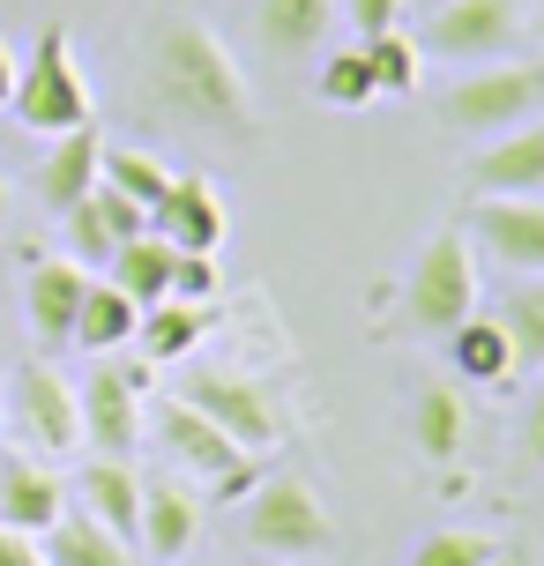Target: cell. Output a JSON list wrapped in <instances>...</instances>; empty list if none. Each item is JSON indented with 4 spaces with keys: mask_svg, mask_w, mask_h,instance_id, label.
Masks as SVG:
<instances>
[{
    "mask_svg": "<svg viewBox=\"0 0 544 566\" xmlns=\"http://www.w3.org/2000/svg\"><path fill=\"white\" fill-rule=\"evenodd\" d=\"M143 75L149 97L172 119H195V127H231L247 135L254 127V97H247V75L239 60L224 53V38L195 15H157L143 45Z\"/></svg>",
    "mask_w": 544,
    "mask_h": 566,
    "instance_id": "cell-1",
    "label": "cell"
},
{
    "mask_svg": "<svg viewBox=\"0 0 544 566\" xmlns=\"http://www.w3.org/2000/svg\"><path fill=\"white\" fill-rule=\"evenodd\" d=\"M470 313H478V239L470 231H432L410 261V283H402V336L440 343Z\"/></svg>",
    "mask_w": 544,
    "mask_h": 566,
    "instance_id": "cell-2",
    "label": "cell"
},
{
    "mask_svg": "<svg viewBox=\"0 0 544 566\" xmlns=\"http://www.w3.org/2000/svg\"><path fill=\"white\" fill-rule=\"evenodd\" d=\"M8 113L23 119L30 135H67V127H83V119H90V75L75 67V53H67V30H60V23L38 30L30 60L15 67Z\"/></svg>",
    "mask_w": 544,
    "mask_h": 566,
    "instance_id": "cell-3",
    "label": "cell"
},
{
    "mask_svg": "<svg viewBox=\"0 0 544 566\" xmlns=\"http://www.w3.org/2000/svg\"><path fill=\"white\" fill-rule=\"evenodd\" d=\"M544 113V67L530 60H478L448 97H440V119L456 135H500V127H522V119Z\"/></svg>",
    "mask_w": 544,
    "mask_h": 566,
    "instance_id": "cell-4",
    "label": "cell"
},
{
    "mask_svg": "<svg viewBox=\"0 0 544 566\" xmlns=\"http://www.w3.org/2000/svg\"><path fill=\"white\" fill-rule=\"evenodd\" d=\"M247 544L269 559H328L336 522H328V507L306 478H269L247 492Z\"/></svg>",
    "mask_w": 544,
    "mask_h": 566,
    "instance_id": "cell-5",
    "label": "cell"
},
{
    "mask_svg": "<svg viewBox=\"0 0 544 566\" xmlns=\"http://www.w3.org/2000/svg\"><path fill=\"white\" fill-rule=\"evenodd\" d=\"M0 396H8V424H15V440L30 454H67L83 448V402H75V380L45 358H30L15 366V380H0Z\"/></svg>",
    "mask_w": 544,
    "mask_h": 566,
    "instance_id": "cell-6",
    "label": "cell"
},
{
    "mask_svg": "<svg viewBox=\"0 0 544 566\" xmlns=\"http://www.w3.org/2000/svg\"><path fill=\"white\" fill-rule=\"evenodd\" d=\"M157 440H165V448H172V462H179V470H195L201 484H217V492H254L247 448H239L217 418H201L187 396H165V402H157Z\"/></svg>",
    "mask_w": 544,
    "mask_h": 566,
    "instance_id": "cell-7",
    "label": "cell"
},
{
    "mask_svg": "<svg viewBox=\"0 0 544 566\" xmlns=\"http://www.w3.org/2000/svg\"><path fill=\"white\" fill-rule=\"evenodd\" d=\"M179 396L195 402L201 418L224 424L247 454H269L276 440H284V418H276L269 388H261V380H247V373H209V366H201V373H187V388H179Z\"/></svg>",
    "mask_w": 544,
    "mask_h": 566,
    "instance_id": "cell-8",
    "label": "cell"
},
{
    "mask_svg": "<svg viewBox=\"0 0 544 566\" xmlns=\"http://www.w3.org/2000/svg\"><path fill=\"white\" fill-rule=\"evenodd\" d=\"M75 402H83V440L97 454L127 462L143 448V366H113V350H105V366L75 388Z\"/></svg>",
    "mask_w": 544,
    "mask_h": 566,
    "instance_id": "cell-9",
    "label": "cell"
},
{
    "mask_svg": "<svg viewBox=\"0 0 544 566\" xmlns=\"http://www.w3.org/2000/svg\"><path fill=\"white\" fill-rule=\"evenodd\" d=\"M470 239H478L500 269L544 276V195H478Z\"/></svg>",
    "mask_w": 544,
    "mask_h": 566,
    "instance_id": "cell-10",
    "label": "cell"
},
{
    "mask_svg": "<svg viewBox=\"0 0 544 566\" xmlns=\"http://www.w3.org/2000/svg\"><path fill=\"white\" fill-rule=\"evenodd\" d=\"M522 38V8L515 0H448L432 15V53L440 60H508V45Z\"/></svg>",
    "mask_w": 544,
    "mask_h": 566,
    "instance_id": "cell-11",
    "label": "cell"
},
{
    "mask_svg": "<svg viewBox=\"0 0 544 566\" xmlns=\"http://www.w3.org/2000/svg\"><path fill=\"white\" fill-rule=\"evenodd\" d=\"M60 224H67V247H75V261H83V269H105L119 239L149 231V209H143V201H127L119 187H105V179H97V187H90L75 209H60Z\"/></svg>",
    "mask_w": 544,
    "mask_h": 566,
    "instance_id": "cell-12",
    "label": "cell"
},
{
    "mask_svg": "<svg viewBox=\"0 0 544 566\" xmlns=\"http://www.w3.org/2000/svg\"><path fill=\"white\" fill-rule=\"evenodd\" d=\"M485 142L492 149L470 157V195H544V113Z\"/></svg>",
    "mask_w": 544,
    "mask_h": 566,
    "instance_id": "cell-13",
    "label": "cell"
},
{
    "mask_svg": "<svg viewBox=\"0 0 544 566\" xmlns=\"http://www.w3.org/2000/svg\"><path fill=\"white\" fill-rule=\"evenodd\" d=\"M149 231H165L179 254H217V247H224V231H231L224 195H217L209 179H172L165 201L149 209Z\"/></svg>",
    "mask_w": 544,
    "mask_h": 566,
    "instance_id": "cell-14",
    "label": "cell"
},
{
    "mask_svg": "<svg viewBox=\"0 0 544 566\" xmlns=\"http://www.w3.org/2000/svg\"><path fill=\"white\" fill-rule=\"evenodd\" d=\"M67 507V484L53 478V462L45 454H8L0 462V522L8 530H30V537H45Z\"/></svg>",
    "mask_w": 544,
    "mask_h": 566,
    "instance_id": "cell-15",
    "label": "cell"
},
{
    "mask_svg": "<svg viewBox=\"0 0 544 566\" xmlns=\"http://www.w3.org/2000/svg\"><path fill=\"white\" fill-rule=\"evenodd\" d=\"M83 291H90L83 261H38V269H30L23 276V313H30V328H38V343H67L75 336Z\"/></svg>",
    "mask_w": 544,
    "mask_h": 566,
    "instance_id": "cell-16",
    "label": "cell"
},
{
    "mask_svg": "<svg viewBox=\"0 0 544 566\" xmlns=\"http://www.w3.org/2000/svg\"><path fill=\"white\" fill-rule=\"evenodd\" d=\"M195 537H201V500L195 492L172 484V478L143 484V530H135V544H149V559H165V566L187 559Z\"/></svg>",
    "mask_w": 544,
    "mask_h": 566,
    "instance_id": "cell-17",
    "label": "cell"
},
{
    "mask_svg": "<svg viewBox=\"0 0 544 566\" xmlns=\"http://www.w3.org/2000/svg\"><path fill=\"white\" fill-rule=\"evenodd\" d=\"M448 358H456V373L462 380H478V388H508L515 380V336H508V321L500 313H470V321H456L448 328Z\"/></svg>",
    "mask_w": 544,
    "mask_h": 566,
    "instance_id": "cell-18",
    "label": "cell"
},
{
    "mask_svg": "<svg viewBox=\"0 0 544 566\" xmlns=\"http://www.w3.org/2000/svg\"><path fill=\"white\" fill-rule=\"evenodd\" d=\"M97 157H105V135L97 127H67V135H53V157L38 165V195H45V209H75V201L97 187Z\"/></svg>",
    "mask_w": 544,
    "mask_h": 566,
    "instance_id": "cell-19",
    "label": "cell"
},
{
    "mask_svg": "<svg viewBox=\"0 0 544 566\" xmlns=\"http://www.w3.org/2000/svg\"><path fill=\"white\" fill-rule=\"evenodd\" d=\"M172 261H179V247L165 239V231H135V239H119L113 247V283L135 298V306H157V298H172Z\"/></svg>",
    "mask_w": 544,
    "mask_h": 566,
    "instance_id": "cell-20",
    "label": "cell"
},
{
    "mask_svg": "<svg viewBox=\"0 0 544 566\" xmlns=\"http://www.w3.org/2000/svg\"><path fill=\"white\" fill-rule=\"evenodd\" d=\"M83 514H97L113 537L135 544V530H143V478H135L119 454H97L83 470Z\"/></svg>",
    "mask_w": 544,
    "mask_h": 566,
    "instance_id": "cell-21",
    "label": "cell"
},
{
    "mask_svg": "<svg viewBox=\"0 0 544 566\" xmlns=\"http://www.w3.org/2000/svg\"><path fill=\"white\" fill-rule=\"evenodd\" d=\"M328 23H336V0H261V45L276 60H306L321 53V38H328Z\"/></svg>",
    "mask_w": 544,
    "mask_h": 566,
    "instance_id": "cell-22",
    "label": "cell"
},
{
    "mask_svg": "<svg viewBox=\"0 0 544 566\" xmlns=\"http://www.w3.org/2000/svg\"><path fill=\"white\" fill-rule=\"evenodd\" d=\"M45 566H127V537H113L97 514L83 507H60V522L45 530Z\"/></svg>",
    "mask_w": 544,
    "mask_h": 566,
    "instance_id": "cell-23",
    "label": "cell"
},
{
    "mask_svg": "<svg viewBox=\"0 0 544 566\" xmlns=\"http://www.w3.org/2000/svg\"><path fill=\"white\" fill-rule=\"evenodd\" d=\"M201 328H209V313H201L195 298H157V306H143V321H135V336H143V358H149V366L195 358V350H201Z\"/></svg>",
    "mask_w": 544,
    "mask_h": 566,
    "instance_id": "cell-24",
    "label": "cell"
},
{
    "mask_svg": "<svg viewBox=\"0 0 544 566\" xmlns=\"http://www.w3.org/2000/svg\"><path fill=\"white\" fill-rule=\"evenodd\" d=\"M135 321H143V306H135L119 283H90L83 306H75V336H67V343H83V350L105 358V350H119V343L135 336Z\"/></svg>",
    "mask_w": 544,
    "mask_h": 566,
    "instance_id": "cell-25",
    "label": "cell"
},
{
    "mask_svg": "<svg viewBox=\"0 0 544 566\" xmlns=\"http://www.w3.org/2000/svg\"><path fill=\"white\" fill-rule=\"evenodd\" d=\"M97 179H105V187H119L127 201H143V209H157V201H165V187H172V171L157 165L149 149H113V142H105V157H97Z\"/></svg>",
    "mask_w": 544,
    "mask_h": 566,
    "instance_id": "cell-26",
    "label": "cell"
},
{
    "mask_svg": "<svg viewBox=\"0 0 544 566\" xmlns=\"http://www.w3.org/2000/svg\"><path fill=\"white\" fill-rule=\"evenodd\" d=\"M410 424H418V454H432V462H456L462 454V396L456 388H426Z\"/></svg>",
    "mask_w": 544,
    "mask_h": 566,
    "instance_id": "cell-27",
    "label": "cell"
},
{
    "mask_svg": "<svg viewBox=\"0 0 544 566\" xmlns=\"http://www.w3.org/2000/svg\"><path fill=\"white\" fill-rule=\"evenodd\" d=\"M321 105H336V113H358V105H373L380 97V83H373V67H366V45H344V53H328L321 60Z\"/></svg>",
    "mask_w": 544,
    "mask_h": 566,
    "instance_id": "cell-28",
    "label": "cell"
},
{
    "mask_svg": "<svg viewBox=\"0 0 544 566\" xmlns=\"http://www.w3.org/2000/svg\"><path fill=\"white\" fill-rule=\"evenodd\" d=\"M500 321H508V336H515V366L522 373H544V276L522 283Z\"/></svg>",
    "mask_w": 544,
    "mask_h": 566,
    "instance_id": "cell-29",
    "label": "cell"
},
{
    "mask_svg": "<svg viewBox=\"0 0 544 566\" xmlns=\"http://www.w3.org/2000/svg\"><path fill=\"white\" fill-rule=\"evenodd\" d=\"M358 45H366V67L380 83V97H410L418 90V45L402 30H380V38H358Z\"/></svg>",
    "mask_w": 544,
    "mask_h": 566,
    "instance_id": "cell-30",
    "label": "cell"
},
{
    "mask_svg": "<svg viewBox=\"0 0 544 566\" xmlns=\"http://www.w3.org/2000/svg\"><path fill=\"white\" fill-rule=\"evenodd\" d=\"M492 552H500V544L478 537V530H432V537L410 552V566H492Z\"/></svg>",
    "mask_w": 544,
    "mask_h": 566,
    "instance_id": "cell-31",
    "label": "cell"
},
{
    "mask_svg": "<svg viewBox=\"0 0 544 566\" xmlns=\"http://www.w3.org/2000/svg\"><path fill=\"white\" fill-rule=\"evenodd\" d=\"M217 254H179L172 261V298H195V306H209L217 298Z\"/></svg>",
    "mask_w": 544,
    "mask_h": 566,
    "instance_id": "cell-32",
    "label": "cell"
},
{
    "mask_svg": "<svg viewBox=\"0 0 544 566\" xmlns=\"http://www.w3.org/2000/svg\"><path fill=\"white\" fill-rule=\"evenodd\" d=\"M344 15H351L358 38H380V30L402 23V0H344Z\"/></svg>",
    "mask_w": 544,
    "mask_h": 566,
    "instance_id": "cell-33",
    "label": "cell"
},
{
    "mask_svg": "<svg viewBox=\"0 0 544 566\" xmlns=\"http://www.w3.org/2000/svg\"><path fill=\"white\" fill-rule=\"evenodd\" d=\"M0 566H45V552H38L30 530H8V522H0Z\"/></svg>",
    "mask_w": 544,
    "mask_h": 566,
    "instance_id": "cell-34",
    "label": "cell"
},
{
    "mask_svg": "<svg viewBox=\"0 0 544 566\" xmlns=\"http://www.w3.org/2000/svg\"><path fill=\"white\" fill-rule=\"evenodd\" d=\"M522 454L544 462V380H537V396H530V418H522Z\"/></svg>",
    "mask_w": 544,
    "mask_h": 566,
    "instance_id": "cell-35",
    "label": "cell"
},
{
    "mask_svg": "<svg viewBox=\"0 0 544 566\" xmlns=\"http://www.w3.org/2000/svg\"><path fill=\"white\" fill-rule=\"evenodd\" d=\"M8 90H15V53H8V38H0V105H8Z\"/></svg>",
    "mask_w": 544,
    "mask_h": 566,
    "instance_id": "cell-36",
    "label": "cell"
},
{
    "mask_svg": "<svg viewBox=\"0 0 544 566\" xmlns=\"http://www.w3.org/2000/svg\"><path fill=\"white\" fill-rule=\"evenodd\" d=\"M492 566H522V559H515V552H492Z\"/></svg>",
    "mask_w": 544,
    "mask_h": 566,
    "instance_id": "cell-37",
    "label": "cell"
},
{
    "mask_svg": "<svg viewBox=\"0 0 544 566\" xmlns=\"http://www.w3.org/2000/svg\"><path fill=\"white\" fill-rule=\"evenodd\" d=\"M0 209H8V179H0Z\"/></svg>",
    "mask_w": 544,
    "mask_h": 566,
    "instance_id": "cell-38",
    "label": "cell"
},
{
    "mask_svg": "<svg viewBox=\"0 0 544 566\" xmlns=\"http://www.w3.org/2000/svg\"><path fill=\"white\" fill-rule=\"evenodd\" d=\"M537 30H544V0H537Z\"/></svg>",
    "mask_w": 544,
    "mask_h": 566,
    "instance_id": "cell-39",
    "label": "cell"
}]
</instances>
